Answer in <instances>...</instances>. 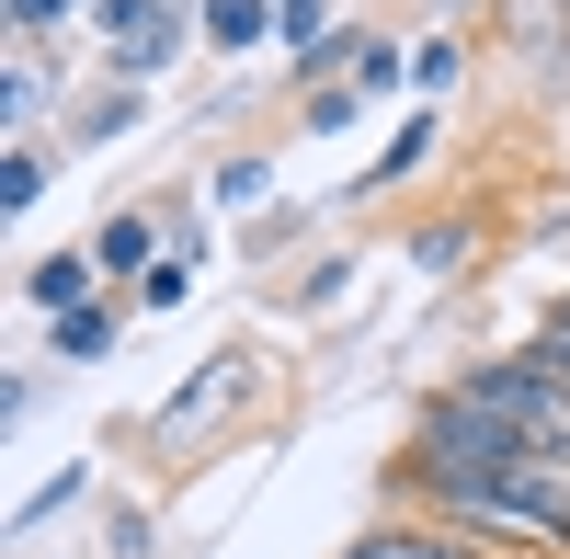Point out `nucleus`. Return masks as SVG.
I'll return each mask as SVG.
<instances>
[{"instance_id": "nucleus-1", "label": "nucleus", "mask_w": 570, "mask_h": 559, "mask_svg": "<svg viewBox=\"0 0 570 559\" xmlns=\"http://www.w3.org/2000/svg\"><path fill=\"white\" fill-rule=\"evenodd\" d=\"M456 400L491 411V423H513L537 457H559V469H570V377H559L548 354H491V365H468Z\"/></svg>"}, {"instance_id": "nucleus-2", "label": "nucleus", "mask_w": 570, "mask_h": 559, "mask_svg": "<svg viewBox=\"0 0 570 559\" xmlns=\"http://www.w3.org/2000/svg\"><path fill=\"white\" fill-rule=\"evenodd\" d=\"M91 35H104V69L115 80H160L183 58V0H91Z\"/></svg>"}, {"instance_id": "nucleus-3", "label": "nucleus", "mask_w": 570, "mask_h": 559, "mask_svg": "<svg viewBox=\"0 0 570 559\" xmlns=\"http://www.w3.org/2000/svg\"><path fill=\"white\" fill-rule=\"evenodd\" d=\"M240 389H252V354H240V343H217L195 377L160 400V423H149V434H160V457H183V445H195V434H206V423H217V411L240 400Z\"/></svg>"}, {"instance_id": "nucleus-4", "label": "nucleus", "mask_w": 570, "mask_h": 559, "mask_svg": "<svg viewBox=\"0 0 570 559\" xmlns=\"http://www.w3.org/2000/svg\"><path fill=\"white\" fill-rule=\"evenodd\" d=\"M160 252H171V217H149V206H126V217L91 228V263H104V286H115V274H149Z\"/></svg>"}, {"instance_id": "nucleus-5", "label": "nucleus", "mask_w": 570, "mask_h": 559, "mask_svg": "<svg viewBox=\"0 0 570 559\" xmlns=\"http://www.w3.org/2000/svg\"><path fill=\"white\" fill-rule=\"evenodd\" d=\"M354 548H365V559H491L480 537H468V526H445V514H434V526H365Z\"/></svg>"}, {"instance_id": "nucleus-6", "label": "nucleus", "mask_w": 570, "mask_h": 559, "mask_svg": "<svg viewBox=\"0 0 570 559\" xmlns=\"http://www.w3.org/2000/svg\"><path fill=\"white\" fill-rule=\"evenodd\" d=\"M46 91H58V80H46L35 35H12V58H0V126H12V137H35V126H46Z\"/></svg>"}, {"instance_id": "nucleus-7", "label": "nucleus", "mask_w": 570, "mask_h": 559, "mask_svg": "<svg viewBox=\"0 0 570 559\" xmlns=\"http://www.w3.org/2000/svg\"><path fill=\"white\" fill-rule=\"evenodd\" d=\"M23 297L58 320V308H80V297H104V263H91V252H46V263L23 274Z\"/></svg>"}, {"instance_id": "nucleus-8", "label": "nucleus", "mask_w": 570, "mask_h": 559, "mask_svg": "<svg viewBox=\"0 0 570 559\" xmlns=\"http://www.w3.org/2000/svg\"><path fill=\"white\" fill-rule=\"evenodd\" d=\"M115 332H126V308H115V297L58 308V365H104V354H115Z\"/></svg>"}, {"instance_id": "nucleus-9", "label": "nucleus", "mask_w": 570, "mask_h": 559, "mask_svg": "<svg viewBox=\"0 0 570 559\" xmlns=\"http://www.w3.org/2000/svg\"><path fill=\"white\" fill-rule=\"evenodd\" d=\"M137 115H149V91H137V80H115L104 104H80V115H69V149H104V137H126Z\"/></svg>"}, {"instance_id": "nucleus-10", "label": "nucleus", "mask_w": 570, "mask_h": 559, "mask_svg": "<svg viewBox=\"0 0 570 559\" xmlns=\"http://www.w3.org/2000/svg\"><path fill=\"white\" fill-rule=\"evenodd\" d=\"M195 23H206V46H228V58H240V46H263V35H274V0H206Z\"/></svg>"}, {"instance_id": "nucleus-11", "label": "nucleus", "mask_w": 570, "mask_h": 559, "mask_svg": "<svg viewBox=\"0 0 570 559\" xmlns=\"http://www.w3.org/2000/svg\"><path fill=\"white\" fill-rule=\"evenodd\" d=\"M411 263H422V274H468V263H480V228H468V217L422 228V241H411Z\"/></svg>"}, {"instance_id": "nucleus-12", "label": "nucleus", "mask_w": 570, "mask_h": 559, "mask_svg": "<svg viewBox=\"0 0 570 559\" xmlns=\"http://www.w3.org/2000/svg\"><path fill=\"white\" fill-rule=\"evenodd\" d=\"M434 137H445V115L422 104V115H411V126L389 137V149H376V171H365V183H400V171H422V149H434Z\"/></svg>"}, {"instance_id": "nucleus-13", "label": "nucleus", "mask_w": 570, "mask_h": 559, "mask_svg": "<svg viewBox=\"0 0 570 559\" xmlns=\"http://www.w3.org/2000/svg\"><path fill=\"white\" fill-rule=\"evenodd\" d=\"M0 206H46V149H35V137H12V149H0Z\"/></svg>"}, {"instance_id": "nucleus-14", "label": "nucleus", "mask_w": 570, "mask_h": 559, "mask_svg": "<svg viewBox=\"0 0 570 559\" xmlns=\"http://www.w3.org/2000/svg\"><path fill=\"white\" fill-rule=\"evenodd\" d=\"M456 69H468V46H456V35L411 46V91H422V104H445V91H456Z\"/></svg>"}, {"instance_id": "nucleus-15", "label": "nucleus", "mask_w": 570, "mask_h": 559, "mask_svg": "<svg viewBox=\"0 0 570 559\" xmlns=\"http://www.w3.org/2000/svg\"><path fill=\"white\" fill-rule=\"evenodd\" d=\"M206 195H217V206H263V195H274V160H263V149H240V160L206 183Z\"/></svg>"}, {"instance_id": "nucleus-16", "label": "nucleus", "mask_w": 570, "mask_h": 559, "mask_svg": "<svg viewBox=\"0 0 570 559\" xmlns=\"http://www.w3.org/2000/svg\"><path fill=\"white\" fill-rule=\"evenodd\" d=\"M274 35H285V46H297V58H308V46L331 35V0H274Z\"/></svg>"}, {"instance_id": "nucleus-17", "label": "nucleus", "mask_w": 570, "mask_h": 559, "mask_svg": "<svg viewBox=\"0 0 570 559\" xmlns=\"http://www.w3.org/2000/svg\"><path fill=\"white\" fill-rule=\"evenodd\" d=\"M58 502H80V469H58V480H46V491H23V502H12V537H35L46 514H58Z\"/></svg>"}, {"instance_id": "nucleus-18", "label": "nucleus", "mask_w": 570, "mask_h": 559, "mask_svg": "<svg viewBox=\"0 0 570 559\" xmlns=\"http://www.w3.org/2000/svg\"><path fill=\"white\" fill-rule=\"evenodd\" d=\"M0 12H12V35H46V23H69V12L91 23V0H0Z\"/></svg>"}, {"instance_id": "nucleus-19", "label": "nucleus", "mask_w": 570, "mask_h": 559, "mask_svg": "<svg viewBox=\"0 0 570 559\" xmlns=\"http://www.w3.org/2000/svg\"><path fill=\"white\" fill-rule=\"evenodd\" d=\"M115 559H149V514H115Z\"/></svg>"}, {"instance_id": "nucleus-20", "label": "nucleus", "mask_w": 570, "mask_h": 559, "mask_svg": "<svg viewBox=\"0 0 570 559\" xmlns=\"http://www.w3.org/2000/svg\"><path fill=\"white\" fill-rule=\"evenodd\" d=\"M537 354H548V365H559V377H570V308L548 320V343H537Z\"/></svg>"}]
</instances>
